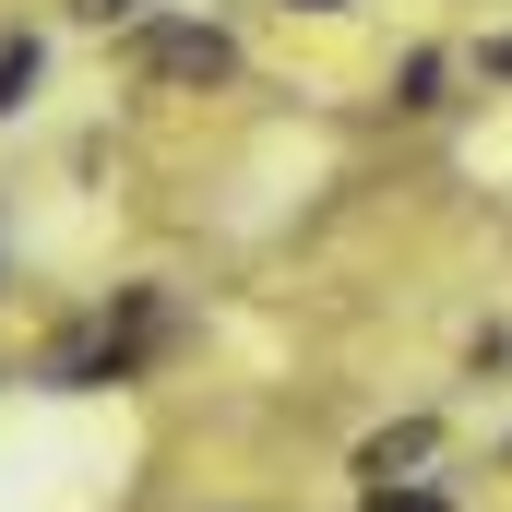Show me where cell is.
I'll use <instances>...</instances> for the list:
<instances>
[{
	"label": "cell",
	"instance_id": "52a82bcc",
	"mask_svg": "<svg viewBox=\"0 0 512 512\" xmlns=\"http://www.w3.org/2000/svg\"><path fill=\"white\" fill-rule=\"evenodd\" d=\"M298 12H334V0H298Z\"/></svg>",
	"mask_w": 512,
	"mask_h": 512
},
{
	"label": "cell",
	"instance_id": "3957f363",
	"mask_svg": "<svg viewBox=\"0 0 512 512\" xmlns=\"http://www.w3.org/2000/svg\"><path fill=\"white\" fill-rule=\"evenodd\" d=\"M24 96H36V36H12V48H0V120H12Z\"/></svg>",
	"mask_w": 512,
	"mask_h": 512
},
{
	"label": "cell",
	"instance_id": "8992f818",
	"mask_svg": "<svg viewBox=\"0 0 512 512\" xmlns=\"http://www.w3.org/2000/svg\"><path fill=\"white\" fill-rule=\"evenodd\" d=\"M489 72H501V84H512V36H501V48H489Z\"/></svg>",
	"mask_w": 512,
	"mask_h": 512
},
{
	"label": "cell",
	"instance_id": "277c9868",
	"mask_svg": "<svg viewBox=\"0 0 512 512\" xmlns=\"http://www.w3.org/2000/svg\"><path fill=\"white\" fill-rule=\"evenodd\" d=\"M370 512H453L441 489H370Z\"/></svg>",
	"mask_w": 512,
	"mask_h": 512
},
{
	"label": "cell",
	"instance_id": "5b68a950",
	"mask_svg": "<svg viewBox=\"0 0 512 512\" xmlns=\"http://www.w3.org/2000/svg\"><path fill=\"white\" fill-rule=\"evenodd\" d=\"M72 12H84V24H131L143 0H72Z\"/></svg>",
	"mask_w": 512,
	"mask_h": 512
},
{
	"label": "cell",
	"instance_id": "7a4b0ae2",
	"mask_svg": "<svg viewBox=\"0 0 512 512\" xmlns=\"http://www.w3.org/2000/svg\"><path fill=\"white\" fill-rule=\"evenodd\" d=\"M429 453H441V417H393L382 441L358 453V477H370V489H417V465H429Z\"/></svg>",
	"mask_w": 512,
	"mask_h": 512
},
{
	"label": "cell",
	"instance_id": "6da1fadb",
	"mask_svg": "<svg viewBox=\"0 0 512 512\" xmlns=\"http://www.w3.org/2000/svg\"><path fill=\"white\" fill-rule=\"evenodd\" d=\"M131 72H143V84H227L239 48H227L215 24H143V36H131Z\"/></svg>",
	"mask_w": 512,
	"mask_h": 512
}]
</instances>
